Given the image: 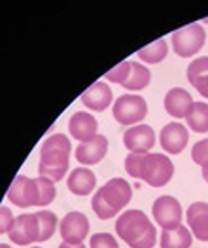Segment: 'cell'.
I'll return each mask as SVG.
<instances>
[{
	"mask_svg": "<svg viewBox=\"0 0 208 248\" xmlns=\"http://www.w3.org/2000/svg\"><path fill=\"white\" fill-rule=\"evenodd\" d=\"M149 80L151 71L148 70V66H142L141 62L130 61V73L121 87L127 91H142L149 85Z\"/></svg>",
	"mask_w": 208,
	"mask_h": 248,
	"instance_id": "20",
	"label": "cell"
},
{
	"mask_svg": "<svg viewBox=\"0 0 208 248\" xmlns=\"http://www.w3.org/2000/svg\"><path fill=\"white\" fill-rule=\"evenodd\" d=\"M11 241L21 247L31 245L38 240V217L37 214H23L16 217L13 229L9 231Z\"/></svg>",
	"mask_w": 208,
	"mask_h": 248,
	"instance_id": "11",
	"label": "cell"
},
{
	"mask_svg": "<svg viewBox=\"0 0 208 248\" xmlns=\"http://www.w3.org/2000/svg\"><path fill=\"white\" fill-rule=\"evenodd\" d=\"M187 142H189V132L179 122L166 124L160 132V144L166 153L170 155L182 153V149H186Z\"/></svg>",
	"mask_w": 208,
	"mask_h": 248,
	"instance_id": "12",
	"label": "cell"
},
{
	"mask_svg": "<svg viewBox=\"0 0 208 248\" xmlns=\"http://www.w3.org/2000/svg\"><path fill=\"white\" fill-rule=\"evenodd\" d=\"M70 134L75 137L76 141L87 142L92 137L97 136V120L87 111H76L70 118Z\"/></svg>",
	"mask_w": 208,
	"mask_h": 248,
	"instance_id": "15",
	"label": "cell"
},
{
	"mask_svg": "<svg viewBox=\"0 0 208 248\" xmlns=\"http://www.w3.org/2000/svg\"><path fill=\"white\" fill-rule=\"evenodd\" d=\"M130 200H132V187L129 182L121 177H113L94 195L92 210L96 212L99 219H111L121 208L129 205Z\"/></svg>",
	"mask_w": 208,
	"mask_h": 248,
	"instance_id": "5",
	"label": "cell"
},
{
	"mask_svg": "<svg viewBox=\"0 0 208 248\" xmlns=\"http://www.w3.org/2000/svg\"><path fill=\"white\" fill-rule=\"evenodd\" d=\"M168 54V46H166L165 40H154L149 46L142 47L137 50V56L141 61H144L146 64H156V62L163 61Z\"/></svg>",
	"mask_w": 208,
	"mask_h": 248,
	"instance_id": "22",
	"label": "cell"
},
{
	"mask_svg": "<svg viewBox=\"0 0 208 248\" xmlns=\"http://www.w3.org/2000/svg\"><path fill=\"white\" fill-rule=\"evenodd\" d=\"M201 172H203V179L208 182V167H205V169H201Z\"/></svg>",
	"mask_w": 208,
	"mask_h": 248,
	"instance_id": "31",
	"label": "cell"
},
{
	"mask_svg": "<svg viewBox=\"0 0 208 248\" xmlns=\"http://www.w3.org/2000/svg\"><path fill=\"white\" fill-rule=\"evenodd\" d=\"M96 187V174L87 167H78L71 170L68 177V189L76 196H87Z\"/></svg>",
	"mask_w": 208,
	"mask_h": 248,
	"instance_id": "18",
	"label": "cell"
},
{
	"mask_svg": "<svg viewBox=\"0 0 208 248\" xmlns=\"http://www.w3.org/2000/svg\"><path fill=\"white\" fill-rule=\"evenodd\" d=\"M191 156H193V161L198 163L201 169L208 167V141L203 139V141H198L191 149Z\"/></svg>",
	"mask_w": 208,
	"mask_h": 248,
	"instance_id": "26",
	"label": "cell"
},
{
	"mask_svg": "<svg viewBox=\"0 0 208 248\" xmlns=\"http://www.w3.org/2000/svg\"><path fill=\"white\" fill-rule=\"evenodd\" d=\"M191 85L200 92L203 97L208 99V75H203V77H198L196 80H193Z\"/></svg>",
	"mask_w": 208,
	"mask_h": 248,
	"instance_id": "29",
	"label": "cell"
},
{
	"mask_svg": "<svg viewBox=\"0 0 208 248\" xmlns=\"http://www.w3.org/2000/svg\"><path fill=\"white\" fill-rule=\"evenodd\" d=\"M125 170L130 177L141 179L151 187L166 186L175 172L170 158L162 153H129L125 158Z\"/></svg>",
	"mask_w": 208,
	"mask_h": 248,
	"instance_id": "1",
	"label": "cell"
},
{
	"mask_svg": "<svg viewBox=\"0 0 208 248\" xmlns=\"http://www.w3.org/2000/svg\"><path fill=\"white\" fill-rule=\"evenodd\" d=\"M80 101L83 103V106L90 108L92 111H104L111 104L113 92L104 82H96L83 92Z\"/></svg>",
	"mask_w": 208,
	"mask_h": 248,
	"instance_id": "17",
	"label": "cell"
},
{
	"mask_svg": "<svg viewBox=\"0 0 208 248\" xmlns=\"http://www.w3.org/2000/svg\"><path fill=\"white\" fill-rule=\"evenodd\" d=\"M89 219L82 212H70L62 217L59 231H61L62 241L66 243H82L89 234Z\"/></svg>",
	"mask_w": 208,
	"mask_h": 248,
	"instance_id": "10",
	"label": "cell"
},
{
	"mask_svg": "<svg viewBox=\"0 0 208 248\" xmlns=\"http://www.w3.org/2000/svg\"><path fill=\"white\" fill-rule=\"evenodd\" d=\"M207 141H208V137H207Z\"/></svg>",
	"mask_w": 208,
	"mask_h": 248,
	"instance_id": "34",
	"label": "cell"
},
{
	"mask_svg": "<svg viewBox=\"0 0 208 248\" xmlns=\"http://www.w3.org/2000/svg\"><path fill=\"white\" fill-rule=\"evenodd\" d=\"M205 40H207V33L203 26L193 23V25L177 30L172 35V47H174V52L180 58H191L203 49Z\"/></svg>",
	"mask_w": 208,
	"mask_h": 248,
	"instance_id": "7",
	"label": "cell"
},
{
	"mask_svg": "<svg viewBox=\"0 0 208 248\" xmlns=\"http://www.w3.org/2000/svg\"><path fill=\"white\" fill-rule=\"evenodd\" d=\"M58 248H85L83 243H66V241H62Z\"/></svg>",
	"mask_w": 208,
	"mask_h": 248,
	"instance_id": "30",
	"label": "cell"
},
{
	"mask_svg": "<svg viewBox=\"0 0 208 248\" xmlns=\"http://www.w3.org/2000/svg\"><path fill=\"white\" fill-rule=\"evenodd\" d=\"M118 236L132 248H153L156 245V228L142 210H127L115 224Z\"/></svg>",
	"mask_w": 208,
	"mask_h": 248,
	"instance_id": "4",
	"label": "cell"
},
{
	"mask_svg": "<svg viewBox=\"0 0 208 248\" xmlns=\"http://www.w3.org/2000/svg\"><path fill=\"white\" fill-rule=\"evenodd\" d=\"M31 248H40V247H31Z\"/></svg>",
	"mask_w": 208,
	"mask_h": 248,
	"instance_id": "33",
	"label": "cell"
},
{
	"mask_svg": "<svg viewBox=\"0 0 208 248\" xmlns=\"http://www.w3.org/2000/svg\"><path fill=\"white\" fill-rule=\"evenodd\" d=\"M14 215L7 207H0V234L9 232L14 226Z\"/></svg>",
	"mask_w": 208,
	"mask_h": 248,
	"instance_id": "28",
	"label": "cell"
},
{
	"mask_svg": "<svg viewBox=\"0 0 208 248\" xmlns=\"http://www.w3.org/2000/svg\"><path fill=\"white\" fill-rule=\"evenodd\" d=\"M153 217L160 228L174 229L182 224V207L177 198L174 196H160L153 203Z\"/></svg>",
	"mask_w": 208,
	"mask_h": 248,
	"instance_id": "8",
	"label": "cell"
},
{
	"mask_svg": "<svg viewBox=\"0 0 208 248\" xmlns=\"http://www.w3.org/2000/svg\"><path fill=\"white\" fill-rule=\"evenodd\" d=\"M7 198L19 208L45 207L54 202L56 187L54 182L45 177L30 179L26 175H16L7 191Z\"/></svg>",
	"mask_w": 208,
	"mask_h": 248,
	"instance_id": "2",
	"label": "cell"
},
{
	"mask_svg": "<svg viewBox=\"0 0 208 248\" xmlns=\"http://www.w3.org/2000/svg\"><path fill=\"white\" fill-rule=\"evenodd\" d=\"M0 248H13V247H9V245H5V243H0Z\"/></svg>",
	"mask_w": 208,
	"mask_h": 248,
	"instance_id": "32",
	"label": "cell"
},
{
	"mask_svg": "<svg viewBox=\"0 0 208 248\" xmlns=\"http://www.w3.org/2000/svg\"><path fill=\"white\" fill-rule=\"evenodd\" d=\"M148 115V103L137 94H123L113 104V116L121 125H139Z\"/></svg>",
	"mask_w": 208,
	"mask_h": 248,
	"instance_id": "6",
	"label": "cell"
},
{
	"mask_svg": "<svg viewBox=\"0 0 208 248\" xmlns=\"http://www.w3.org/2000/svg\"><path fill=\"white\" fill-rule=\"evenodd\" d=\"M90 248H118V241L109 232H97L90 236Z\"/></svg>",
	"mask_w": 208,
	"mask_h": 248,
	"instance_id": "27",
	"label": "cell"
},
{
	"mask_svg": "<svg viewBox=\"0 0 208 248\" xmlns=\"http://www.w3.org/2000/svg\"><path fill=\"white\" fill-rule=\"evenodd\" d=\"M71 142L62 134H52L44 141L40 148L38 174L52 182H59L68 172L70 167Z\"/></svg>",
	"mask_w": 208,
	"mask_h": 248,
	"instance_id": "3",
	"label": "cell"
},
{
	"mask_svg": "<svg viewBox=\"0 0 208 248\" xmlns=\"http://www.w3.org/2000/svg\"><path fill=\"white\" fill-rule=\"evenodd\" d=\"M193 245V232L180 224L174 229H165L160 238L162 248H189Z\"/></svg>",
	"mask_w": 208,
	"mask_h": 248,
	"instance_id": "19",
	"label": "cell"
},
{
	"mask_svg": "<svg viewBox=\"0 0 208 248\" xmlns=\"http://www.w3.org/2000/svg\"><path fill=\"white\" fill-rule=\"evenodd\" d=\"M129 73H130V61H121L120 64H117L113 70H109L108 73L104 75V78L109 80V82H113V83H120V85H123L127 77H129Z\"/></svg>",
	"mask_w": 208,
	"mask_h": 248,
	"instance_id": "25",
	"label": "cell"
},
{
	"mask_svg": "<svg viewBox=\"0 0 208 248\" xmlns=\"http://www.w3.org/2000/svg\"><path fill=\"white\" fill-rule=\"evenodd\" d=\"M187 228L196 240L208 241V203L194 202L187 207L186 212Z\"/></svg>",
	"mask_w": 208,
	"mask_h": 248,
	"instance_id": "14",
	"label": "cell"
},
{
	"mask_svg": "<svg viewBox=\"0 0 208 248\" xmlns=\"http://www.w3.org/2000/svg\"><path fill=\"white\" fill-rule=\"evenodd\" d=\"M187 80L189 83L193 80H196L198 77H203V75H208V56H201V58H196L194 61L187 66Z\"/></svg>",
	"mask_w": 208,
	"mask_h": 248,
	"instance_id": "24",
	"label": "cell"
},
{
	"mask_svg": "<svg viewBox=\"0 0 208 248\" xmlns=\"http://www.w3.org/2000/svg\"><path fill=\"white\" fill-rule=\"evenodd\" d=\"M108 153V139L103 134H97L87 142H80L75 149V158L83 165H96Z\"/></svg>",
	"mask_w": 208,
	"mask_h": 248,
	"instance_id": "13",
	"label": "cell"
},
{
	"mask_svg": "<svg viewBox=\"0 0 208 248\" xmlns=\"http://www.w3.org/2000/svg\"><path fill=\"white\" fill-rule=\"evenodd\" d=\"M193 95L182 87H174L166 92L165 95V109L166 113L174 118H186L187 111L191 109L193 106Z\"/></svg>",
	"mask_w": 208,
	"mask_h": 248,
	"instance_id": "16",
	"label": "cell"
},
{
	"mask_svg": "<svg viewBox=\"0 0 208 248\" xmlns=\"http://www.w3.org/2000/svg\"><path fill=\"white\" fill-rule=\"evenodd\" d=\"M186 122L193 132H198V134L208 132V104L193 103L191 109L186 115Z\"/></svg>",
	"mask_w": 208,
	"mask_h": 248,
	"instance_id": "21",
	"label": "cell"
},
{
	"mask_svg": "<svg viewBox=\"0 0 208 248\" xmlns=\"http://www.w3.org/2000/svg\"><path fill=\"white\" fill-rule=\"evenodd\" d=\"M156 142V134L149 125L139 124L127 128L123 134V144L134 155H146Z\"/></svg>",
	"mask_w": 208,
	"mask_h": 248,
	"instance_id": "9",
	"label": "cell"
},
{
	"mask_svg": "<svg viewBox=\"0 0 208 248\" xmlns=\"http://www.w3.org/2000/svg\"><path fill=\"white\" fill-rule=\"evenodd\" d=\"M38 217V240L37 241H47L52 238L58 226V217L54 212L50 210H40L37 214Z\"/></svg>",
	"mask_w": 208,
	"mask_h": 248,
	"instance_id": "23",
	"label": "cell"
}]
</instances>
